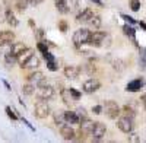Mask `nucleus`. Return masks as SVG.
<instances>
[{"label": "nucleus", "mask_w": 146, "mask_h": 143, "mask_svg": "<svg viewBox=\"0 0 146 143\" xmlns=\"http://www.w3.org/2000/svg\"><path fill=\"white\" fill-rule=\"evenodd\" d=\"M91 34L92 31L89 28H79L78 31H75V34H73V44H75L76 50H79L82 45H86L89 38H91Z\"/></svg>", "instance_id": "nucleus-1"}, {"label": "nucleus", "mask_w": 146, "mask_h": 143, "mask_svg": "<svg viewBox=\"0 0 146 143\" xmlns=\"http://www.w3.org/2000/svg\"><path fill=\"white\" fill-rule=\"evenodd\" d=\"M51 114V108H50V105H48V102L45 99H38L35 102L34 105V115L36 118H47L48 115Z\"/></svg>", "instance_id": "nucleus-2"}, {"label": "nucleus", "mask_w": 146, "mask_h": 143, "mask_svg": "<svg viewBox=\"0 0 146 143\" xmlns=\"http://www.w3.org/2000/svg\"><path fill=\"white\" fill-rule=\"evenodd\" d=\"M104 114L110 118V120H115V118L121 114V108L115 101H105L104 104Z\"/></svg>", "instance_id": "nucleus-3"}, {"label": "nucleus", "mask_w": 146, "mask_h": 143, "mask_svg": "<svg viewBox=\"0 0 146 143\" xmlns=\"http://www.w3.org/2000/svg\"><path fill=\"white\" fill-rule=\"evenodd\" d=\"M54 95H56V89L53 86H50L48 83H47V85H44V86L36 88V91H35V97L38 98V99L50 101V99L54 98Z\"/></svg>", "instance_id": "nucleus-4"}, {"label": "nucleus", "mask_w": 146, "mask_h": 143, "mask_svg": "<svg viewBox=\"0 0 146 143\" xmlns=\"http://www.w3.org/2000/svg\"><path fill=\"white\" fill-rule=\"evenodd\" d=\"M133 120H135V118L127 117V115L120 117L118 120H117L118 130H120V132H123V133H126V134H129L130 132H133Z\"/></svg>", "instance_id": "nucleus-5"}, {"label": "nucleus", "mask_w": 146, "mask_h": 143, "mask_svg": "<svg viewBox=\"0 0 146 143\" xmlns=\"http://www.w3.org/2000/svg\"><path fill=\"white\" fill-rule=\"evenodd\" d=\"M27 82H29L31 85H34L35 88H40V86L47 85V80L44 77V73H42V72H35V70L32 72L31 75H28Z\"/></svg>", "instance_id": "nucleus-6"}, {"label": "nucleus", "mask_w": 146, "mask_h": 143, "mask_svg": "<svg viewBox=\"0 0 146 143\" xmlns=\"http://www.w3.org/2000/svg\"><path fill=\"white\" fill-rule=\"evenodd\" d=\"M105 133H107V126H105L104 123H101V121H96L95 126H94L92 133H91L92 142H101V140L104 139Z\"/></svg>", "instance_id": "nucleus-7"}, {"label": "nucleus", "mask_w": 146, "mask_h": 143, "mask_svg": "<svg viewBox=\"0 0 146 143\" xmlns=\"http://www.w3.org/2000/svg\"><path fill=\"white\" fill-rule=\"evenodd\" d=\"M101 88V82L96 79V77H89L83 82V85H82V89L85 93H94L96 92Z\"/></svg>", "instance_id": "nucleus-8"}, {"label": "nucleus", "mask_w": 146, "mask_h": 143, "mask_svg": "<svg viewBox=\"0 0 146 143\" xmlns=\"http://www.w3.org/2000/svg\"><path fill=\"white\" fill-rule=\"evenodd\" d=\"M107 34H108V32L96 31V29H95V31L91 34V38H89V41H88L86 45H89V47H102V41H104V38L107 37Z\"/></svg>", "instance_id": "nucleus-9"}, {"label": "nucleus", "mask_w": 146, "mask_h": 143, "mask_svg": "<svg viewBox=\"0 0 146 143\" xmlns=\"http://www.w3.org/2000/svg\"><path fill=\"white\" fill-rule=\"evenodd\" d=\"M60 134H62V137L67 142L76 140V132H75V128H73V126L69 124V123L60 126Z\"/></svg>", "instance_id": "nucleus-10"}, {"label": "nucleus", "mask_w": 146, "mask_h": 143, "mask_svg": "<svg viewBox=\"0 0 146 143\" xmlns=\"http://www.w3.org/2000/svg\"><path fill=\"white\" fill-rule=\"evenodd\" d=\"M94 126H95V123L91 120V118H88V117L82 118L80 123H79V132H80V134H83V136L91 134L92 130H94Z\"/></svg>", "instance_id": "nucleus-11"}, {"label": "nucleus", "mask_w": 146, "mask_h": 143, "mask_svg": "<svg viewBox=\"0 0 146 143\" xmlns=\"http://www.w3.org/2000/svg\"><path fill=\"white\" fill-rule=\"evenodd\" d=\"M143 86H145L143 77H137V79H133V80H130V82L127 83V85H126V91L135 93V92H139Z\"/></svg>", "instance_id": "nucleus-12"}, {"label": "nucleus", "mask_w": 146, "mask_h": 143, "mask_svg": "<svg viewBox=\"0 0 146 143\" xmlns=\"http://www.w3.org/2000/svg\"><path fill=\"white\" fill-rule=\"evenodd\" d=\"M94 15H95V13H94V10H92V9L85 7V9L79 10V13L76 15V21H78L79 23H86Z\"/></svg>", "instance_id": "nucleus-13"}, {"label": "nucleus", "mask_w": 146, "mask_h": 143, "mask_svg": "<svg viewBox=\"0 0 146 143\" xmlns=\"http://www.w3.org/2000/svg\"><path fill=\"white\" fill-rule=\"evenodd\" d=\"M121 29H123V34L126 35V37H129L131 41H133V44H135L136 47H139L137 45V40H136V29L133 28V25H130V23H124L123 26H121Z\"/></svg>", "instance_id": "nucleus-14"}, {"label": "nucleus", "mask_w": 146, "mask_h": 143, "mask_svg": "<svg viewBox=\"0 0 146 143\" xmlns=\"http://www.w3.org/2000/svg\"><path fill=\"white\" fill-rule=\"evenodd\" d=\"M63 73H64V77L66 79L75 80V79H78V76L80 73V69L78 66H66L64 70H63Z\"/></svg>", "instance_id": "nucleus-15"}, {"label": "nucleus", "mask_w": 146, "mask_h": 143, "mask_svg": "<svg viewBox=\"0 0 146 143\" xmlns=\"http://www.w3.org/2000/svg\"><path fill=\"white\" fill-rule=\"evenodd\" d=\"M32 56H34V50H32V48H28V47H27V48L23 50L19 56H18V64L22 67V66L25 64V63L29 60V58H31Z\"/></svg>", "instance_id": "nucleus-16"}, {"label": "nucleus", "mask_w": 146, "mask_h": 143, "mask_svg": "<svg viewBox=\"0 0 146 143\" xmlns=\"http://www.w3.org/2000/svg\"><path fill=\"white\" fill-rule=\"evenodd\" d=\"M64 117H66V123H69L72 126H76V124L79 126V123L82 120L76 111H64Z\"/></svg>", "instance_id": "nucleus-17"}, {"label": "nucleus", "mask_w": 146, "mask_h": 143, "mask_svg": "<svg viewBox=\"0 0 146 143\" xmlns=\"http://www.w3.org/2000/svg\"><path fill=\"white\" fill-rule=\"evenodd\" d=\"M54 5H56L57 12H58V13H62V15H66V13L70 12L67 0H54Z\"/></svg>", "instance_id": "nucleus-18"}, {"label": "nucleus", "mask_w": 146, "mask_h": 143, "mask_svg": "<svg viewBox=\"0 0 146 143\" xmlns=\"http://www.w3.org/2000/svg\"><path fill=\"white\" fill-rule=\"evenodd\" d=\"M40 64H41V60L36 56H32L29 60L22 66V69H28V70H35V69H38L40 67Z\"/></svg>", "instance_id": "nucleus-19"}, {"label": "nucleus", "mask_w": 146, "mask_h": 143, "mask_svg": "<svg viewBox=\"0 0 146 143\" xmlns=\"http://www.w3.org/2000/svg\"><path fill=\"white\" fill-rule=\"evenodd\" d=\"M86 25H88L91 29H100L101 25H102V19H101L100 15H94V16L86 22Z\"/></svg>", "instance_id": "nucleus-20"}, {"label": "nucleus", "mask_w": 146, "mask_h": 143, "mask_svg": "<svg viewBox=\"0 0 146 143\" xmlns=\"http://www.w3.org/2000/svg\"><path fill=\"white\" fill-rule=\"evenodd\" d=\"M5 18H6V22L9 23L10 26H13V28H15V26L19 25V22H18L15 13L12 12V9H6V12H5Z\"/></svg>", "instance_id": "nucleus-21"}, {"label": "nucleus", "mask_w": 146, "mask_h": 143, "mask_svg": "<svg viewBox=\"0 0 146 143\" xmlns=\"http://www.w3.org/2000/svg\"><path fill=\"white\" fill-rule=\"evenodd\" d=\"M53 120H54V124L57 127L66 124V117H64V111H56L53 113Z\"/></svg>", "instance_id": "nucleus-22"}, {"label": "nucleus", "mask_w": 146, "mask_h": 143, "mask_svg": "<svg viewBox=\"0 0 146 143\" xmlns=\"http://www.w3.org/2000/svg\"><path fill=\"white\" fill-rule=\"evenodd\" d=\"M12 47H13V41H0V56L12 53Z\"/></svg>", "instance_id": "nucleus-23"}, {"label": "nucleus", "mask_w": 146, "mask_h": 143, "mask_svg": "<svg viewBox=\"0 0 146 143\" xmlns=\"http://www.w3.org/2000/svg\"><path fill=\"white\" fill-rule=\"evenodd\" d=\"M60 97H62L63 102H64L67 107H70V105H72V102L75 101V99H73V97H72V93H70V91H69V89H60Z\"/></svg>", "instance_id": "nucleus-24"}, {"label": "nucleus", "mask_w": 146, "mask_h": 143, "mask_svg": "<svg viewBox=\"0 0 146 143\" xmlns=\"http://www.w3.org/2000/svg\"><path fill=\"white\" fill-rule=\"evenodd\" d=\"M139 64L143 70L146 69V47H139Z\"/></svg>", "instance_id": "nucleus-25"}, {"label": "nucleus", "mask_w": 146, "mask_h": 143, "mask_svg": "<svg viewBox=\"0 0 146 143\" xmlns=\"http://www.w3.org/2000/svg\"><path fill=\"white\" fill-rule=\"evenodd\" d=\"M25 48H27V45L23 44V42H13V47H12V54L18 57Z\"/></svg>", "instance_id": "nucleus-26"}, {"label": "nucleus", "mask_w": 146, "mask_h": 143, "mask_svg": "<svg viewBox=\"0 0 146 143\" xmlns=\"http://www.w3.org/2000/svg\"><path fill=\"white\" fill-rule=\"evenodd\" d=\"M35 91H36V88H35L34 85H31L29 82H27L25 85L22 86V92H23V95H28V97L34 95V93H35Z\"/></svg>", "instance_id": "nucleus-27"}, {"label": "nucleus", "mask_w": 146, "mask_h": 143, "mask_svg": "<svg viewBox=\"0 0 146 143\" xmlns=\"http://www.w3.org/2000/svg\"><path fill=\"white\" fill-rule=\"evenodd\" d=\"M13 40H15V32H12V31L0 32V41H13Z\"/></svg>", "instance_id": "nucleus-28"}, {"label": "nucleus", "mask_w": 146, "mask_h": 143, "mask_svg": "<svg viewBox=\"0 0 146 143\" xmlns=\"http://www.w3.org/2000/svg\"><path fill=\"white\" fill-rule=\"evenodd\" d=\"M3 58H5V63H6V66H13L15 63H18V57L16 56H13L12 53H9V54H6V56H3Z\"/></svg>", "instance_id": "nucleus-29"}, {"label": "nucleus", "mask_w": 146, "mask_h": 143, "mask_svg": "<svg viewBox=\"0 0 146 143\" xmlns=\"http://www.w3.org/2000/svg\"><path fill=\"white\" fill-rule=\"evenodd\" d=\"M5 111H6V114H7V117L10 118L12 121H16V120H19V115L16 114V111H15V108H12V107H6L5 108Z\"/></svg>", "instance_id": "nucleus-30"}, {"label": "nucleus", "mask_w": 146, "mask_h": 143, "mask_svg": "<svg viewBox=\"0 0 146 143\" xmlns=\"http://www.w3.org/2000/svg\"><path fill=\"white\" fill-rule=\"evenodd\" d=\"M29 5V0H15V6L18 7L19 12H25Z\"/></svg>", "instance_id": "nucleus-31"}, {"label": "nucleus", "mask_w": 146, "mask_h": 143, "mask_svg": "<svg viewBox=\"0 0 146 143\" xmlns=\"http://www.w3.org/2000/svg\"><path fill=\"white\" fill-rule=\"evenodd\" d=\"M36 50H38L41 54H45V53H48V51H50V50H48V45L45 44V41H44V40L36 42Z\"/></svg>", "instance_id": "nucleus-32"}, {"label": "nucleus", "mask_w": 146, "mask_h": 143, "mask_svg": "<svg viewBox=\"0 0 146 143\" xmlns=\"http://www.w3.org/2000/svg\"><path fill=\"white\" fill-rule=\"evenodd\" d=\"M121 113H124V115H127V117H131V118H135V115H136L135 110H133L131 107H129V105L123 107V110H121Z\"/></svg>", "instance_id": "nucleus-33"}, {"label": "nucleus", "mask_w": 146, "mask_h": 143, "mask_svg": "<svg viewBox=\"0 0 146 143\" xmlns=\"http://www.w3.org/2000/svg\"><path fill=\"white\" fill-rule=\"evenodd\" d=\"M69 91H70V93H72V97H73V99H75V101H79V99H80L82 93H80L76 88H69Z\"/></svg>", "instance_id": "nucleus-34"}, {"label": "nucleus", "mask_w": 146, "mask_h": 143, "mask_svg": "<svg viewBox=\"0 0 146 143\" xmlns=\"http://www.w3.org/2000/svg\"><path fill=\"white\" fill-rule=\"evenodd\" d=\"M120 16H121V19H124L127 23H130V25H136V23H137L136 19H133L131 16H129V15H126V13H121Z\"/></svg>", "instance_id": "nucleus-35"}, {"label": "nucleus", "mask_w": 146, "mask_h": 143, "mask_svg": "<svg viewBox=\"0 0 146 143\" xmlns=\"http://www.w3.org/2000/svg\"><path fill=\"white\" fill-rule=\"evenodd\" d=\"M47 63V69L50 72H57L58 70V66H57V62L53 60V62H45Z\"/></svg>", "instance_id": "nucleus-36"}, {"label": "nucleus", "mask_w": 146, "mask_h": 143, "mask_svg": "<svg viewBox=\"0 0 146 143\" xmlns=\"http://www.w3.org/2000/svg\"><path fill=\"white\" fill-rule=\"evenodd\" d=\"M130 9L133 12H137L140 9V0H130Z\"/></svg>", "instance_id": "nucleus-37"}, {"label": "nucleus", "mask_w": 146, "mask_h": 143, "mask_svg": "<svg viewBox=\"0 0 146 143\" xmlns=\"http://www.w3.org/2000/svg\"><path fill=\"white\" fill-rule=\"evenodd\" d=\"M92 113L96 114V115L102 114L104 113V105H95V107H92Z\"/></svg>", "instance_id": "nucleus-38"}, {"label": "nucleus", "mask_w": 146, "mask_h": 143, "mask_svg": "<svg viewBox=\"0 0 146 143\" xmlns=\"http://www.w3.org/2000/svg\"><path fill=\"white\" fill-rule=\"evenodd\" d=\"M76 113H78V115H79L80 118H86V117H88L86 110H85L83 107H78V108H76Z\"/></svg>", "instance_id": "nucleus-39"}, {"label": "nucleus", "mask_w": 146, "mask_h": 143, "mask_svg": "<svg viewBox=\"0 0 146 143\" xmlns=\"http://www.w3.org/2000/svg\"><path fill=\"white\" fill-rule=\"evenodd\" d=\"M35 37H36V40L38 41H42L44 40V29H35Z\"/></svg>", "instance_id": "nucleus-40"}, {"label": "nucleus", "mask_w": 146, "mask_h": 143, "mask_svg": "<svg viewBox=\"0 0 146 143\" xmlns=\"http://www.w3.org/2000/svg\"><path fill=\"white\" fill-rule=\"evenodd\" d=\"M58 29L62 31V32H66L67 31V22L66 21H60L58 22Z\"/></svg>", "instance_id": "nucleus-41"}, {"label": "nucleus", "mask_w": 146, "mask_h": 143, "mask_svg": "<svg viewBox=\"0 0 146 143\" xmlns=\"http://www.w3.org/2000/svg\"><path fill=\"white\" fill-rule=\"evenodd\" d=\"M21 120H22V123H23V124H25V126H27V127H28V128L31 130V132H35V127H34V126H32V124H31V123H29L28 120H27V118L21 117Z\"/></svg>", "instance_id": "nucleus-42"}, {"label": "nucleus", "mask_w": 146, "mask_h": 143, "mask_svg": "<svg viewBox=\"0 0 146 143\" xmlns=\"http://www.w3.org/2000/svg\"><path fill=\"white\" fill-rule=\"evenodd\" d=\"M42 57H44V60L45 62H53V60H56V57L48 51V53H45V54H42Z\"/></svg>", "instance_id": "nucleus-43"}, {"label": "nucleus", "mask_w": 146, "mask_h": 143, "mask_svg": "<svg viewBox=\"0 0 146 143\" xmlns=\"http://www.w3.org/2000/svg\"><path fill=\"white\" fill-rule=\"evenodd\" d=\"M102 45H105V47H110V45H111V37H110V34H107V37L104 38Z\"/></svg>", "instance_id": "nucleus-44"}, {"label": "nucleus", "mask_w": 146, "mask_h": 143, "mask_svg": "<svg viewBox=\"0 0 146 143\" xmlns=\"http://www.w3.org/2000/svg\"><path fill=\"white\" fill-rule=\"evenodd\" d=\"M129 142H139V137H137V134L136 133H129Z\"/></svg>", "instance_id": "nucleus-45"}, {"label": "nucleus", "mask_w": 146, "mask_h": 143, "mask_svg": "<svg viewBox=\"0 0 146 143\" xmlns=\"http://www.w3.org/2000/svg\"><path fill=\"white\" fill-rule=\"evenodd\" d=\"M2 82H3V85H5V88H6L7 91H12V86L9 85V82H7L6 79H2Z\"/></svg>", "instance_id": "nucleus-46"}, {"label": "nucleus", "mask_w": 146, "mask_h": 143, "mask_svg": "<svg viewBox=\"0 0 146 143\" xmlns=\"http://www.w3.org/2000/svg\"><path fill=\"white\" fill-rule=\"evenodd\" d=\"M140 101L143 102V105H145V108H146V92L140 95Z\"/></svg>", "instance_id": "nucleus-47"}, {"label": "nucleus", "mask_w": 146, "mask_h": 143, "mask_svg": "<svg viewBox=\"0 0 146 143\" xmlns=\"http://www.w3.org/2000/svg\"><path fill=\"white\" fill-rule=\"evenodd\" d=\"M89 2H92V3L96 5V6H104V3L101 2V0H89Z\"/></svg>", "instance_id": "nucleus-48"}, {"label": "nucleus", "mask_w": 146, "mask_h": 143, "mask_svg": "<svg viewBox=\"0 0 146 143\" xmlns=\"http://www.w3.org/2000/svg\"><path fill=\"white\" fill-rule=\"evenodd\" d=\"M137 23H139V26H140V28H142V29H143V31H146V23H145V22H143V21H139V22H137Z\"/></svg>", "instance_id": "nucleus-49"}, {"label": "nucleus", "mask_w": 146, "mask_h": 143, "mask_svg": "<svg viewBox=\"0 0 146 143\" xmlns=\"http://www.w3.org/2000/svg\"><path fill=\"white\" fill-rule=\"evenodd\" d=\"M41 2H42V0H29V5H34L35 6V5H40Z\"/></svg>", "instance_id": "nucleus-50"}]
</instances>
